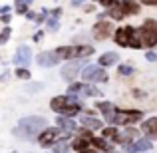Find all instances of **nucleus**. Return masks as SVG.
<instances>
[{"label":"nucleus","instance_id":"obj_19","mask_svg":"<svg viewBox=\"0 0 157 153\" xmlns=\"http://www.w3.org/2000/svg\"><path fill=\"white\" fill-rule=\"evenodd\" d=\"M98 109L104 113V117H105V119H109V117H111V113L115 111V105H113V103H109V101H100V103H98Z\"/></svg>","mask_w":157,"mask_h":153},{"label":"nucleus","instance_id":"obj_3","mask_svg":"<svg viewBox=\"0 0 157 153\" xmlns=\"http://www.w3.org/2000/svg\"><path fill=\"white\" fill-rule=\"evenodd\" d=\"M139 32H141L143 46H147V48L157 46V22H155V20H151V18L145 20L143 26L139 28Z\"/></svg>","mask_w":157,"mask_h":153},{"label":"nucleus","instance_id":"obj_29","mask_svg":"<svg viewBox=\"0 0 157 153\" xmlns=\"http://www.w3.org/2000/svg\"><path fill=\"white\" fill-rule=\"evenodd\" d=\"M10 34H12V32H10V28L6 26L2 32H0V44H6V42H8V38H10Z\"/></svg>","mask_w":157,"mask_h":153},{"label":"nucleus","instance_id":"obj_12","mask_svg":"<svg viewBox=\"0 0 157 153\" xmlns=\"http://www.w3.org/2000/svg\"><path fill=\"white\" fill-rule=\"evenodd\" d=\"M135 137H137V129H123V131H117V135L113 139L119 145H125V143H131Z\"/></svg>","mask_w":157,"mask_h":153},{"label":"nucleus","instance_id":"obj_15","mask_svg":"<svg viewBox=\"0 0 157 153\" xmlns=\"http://www.w3.org/2000/svg\"><path fill=\"white\" fill-rule=\"evenodd\" d=\"M80 123H82V125H86V127H90V129H101V127H104L101 119L90 117V115H82V117H80Z\"/></svg>","mask_w":157,"mask_h":153},{"label":"nucleus","instance_id":"obj_36","mask_svg":"<svg viewBox=\"0 0 157 153\" xmlns=\"http://www.w3.org/2000/svg\"><path fill=\"white\" fill-rule=\"evenodd\" d=\"M139 2L147 4V6H157V0H139Z\"/></svg>","mask_w":157,"mask_h":153},{"label":"nucleus","instance_id":"obj_23","mask_svg":"<svg viewBox=\"0 0 157 153\" xmlns=\"http://www.w3.org/2000/svg\"><path fill=\"white\" fill-rule=\"evenodd\" d=\"M92 145H96L98 149H101V151H111V145L105 141V137H94Z\"/></svg>","mask_w":157,"mask_h":153},{"label":"nucleus","instance_id":"obj_26","mask_svg":"<svg viewBox=\"0 0 157 153\" xmlns=\"http://www.w3.org/2000/svg\"><path fill=\"white\" fill-rule=\"evenodd\" d=\"M84 94H86V96H90V98L101 96V94H100V90H98L96 86H84Z\"/></svg>","mask_w":157,"mask_h":153},{"label":"nucleus","instance_id":"obj_14","mask_svg":"<svg viewBox=\"0 0 157 153\" xmlns=\"http://www.w3.org/2000/svg\"><path fill=\"white\" fill-rule=\"evenodd\" d=\"M143 131L147 133V137H153L157 139V117H149L147 121H143Z\"/></svg>","mask_w":157,"mask_h":153},{"label":"nucleus","instance_id":"obj_25","mask_svg":"<svg viewBox=\"0 0 157 153\" xmlns=\"http://www.w3.org/2000/svg\"><path fill=\"white\" fill-rule=\"evenodd\" d=\"M54 153H70V147L72 145H66L64 141H58V143H54Z\"/></svg>","mask_w":157,"mask_h":153},{"label":"nucleus","instance_id":"obj_8","mask_svg":"<svg viewBox=\"0 0 157 153\" xmlns=\"http://www.w3.org/2000/svg\"><path fill=\"white\" fill-rule=\"evenodd\" d=\"M32 60V50L26 46V44H22V46H18V50L14 54V64L20 66V68H24V66H28Z\"/></svg>","mask_w":157,"mask_h":153},{"label":"nucleus","instance_id":"obj_21","mask_svg":"<svg viewBox=\"0 0 157 153\" xmlns=\"http://www.w3.org/2000/svg\"><path fill=\"white\" fill-rule=\"evenodd\" d=\"M56 52L62 60H74V46H60L56 48Z\"/></svg>","mask_w":157,"mask_h":153},{"label":"nucleus","instance_id":"obj_28","mask_svg":"<svg viewBox=\"0 0 157 153\" xmlns=\"http://www.w3.org/2000/svg\"><path fill=\"white\" fill-rule=\"evenodd\" d=\"M16 78H20V80H30L32 76L26 68H16Z\"/></svg>","mask_w":157,"mask_h":153},{"label":"nucleus","instance_id":"obj_41","mask_svg":"<svg viewBox=\"0 0 157 153\" xmlns=\"http://www.w3.org/2000/svg\"><path fill=\"white\" fill-rule=\"evenodd\" d=\"M78 153H98L96 149H84V151H78Z\"/></svg>","mask_w":157,"mask_h":153},{"label":"nucleus","instance_id":"obj_1","mask_svg":"<svg viewBox=\"0 0 157 153\" xmlns=\"http://www.w3.org/2000/svg\"><path fill=\"white\" fill-rule=\"evenodd\" d=\"M46 125H48L46 117H42V115H30V117L20 119V123L14 129V135L16 137H22V139H32L42 129H46Z\"/></svg>","mask_w":157,"mask_h":153},{"label":"nucleus","instance_id":"obj_32","mask_svg":"<svg viewBox=\"0 0 157 153\" xmlns=\"http://www.w3.org/2000/svg\"><path fill=\"white\" fill-rule=\"evenodd\" d=\"M117 135V129H113V127H107V129H104V137H115Z\"/></svg>","mask_w":157,"mask_h":153},{"label":"nucleus","instance_id":"obj_20","mask_svg":"<svg viewBox=\"0 0 157 153\" xmlns=\"http://www.w3.org/2000/svg\"><path fill=\"white\" fill-rule=\"evenodd\" d=\"M92 143V139H88V137H78V139H74V143H72V149H76V151H84V149H88V145Z\"/></svg>","mask_w":157,"mask_h":153},{"label":"nucleus","instance_id":"obj_27","mask_svg":"<svg viewBox=\"0 0 157 153\" xmlns=\"http://www.w3.org/2000/svg\"><path fill=\"white\" fill-rule=\"evenodd\" d=\"M133 74V66L131 64H121L119 66V76H131Z\"/></svg>","mask_w":157,"mask_h":153},{"label":"nucleus","instance_id":"obj_35","mask_svg":"<svg viewBox=\"0 0 157 153\" xmlns=\"http://www.w3.org/2000/svg\"><path fill=\"white\" fill-rule=\"evenodd\" d=\"M26 90H28V92H36V90H40V86L38 84H28Z\"/></svg>","mask_w":157,"mask_h":153},{"label":"nucleus","instance_id":"obj_42","mask_svg":"<svg viewBox=\"0 0 157 153\" xmlns=\"http://www.w3.org/2000/svg\"><path fill=\"white\" fill-rule=\"evenodd\" d=\"M141 153H149V151H141Z\"/></svg>","mask_w":157,"mask_h":153},{"label":"nucleus","instance_id":"obj_6","mask_svg":"<svg viewBox=\"0 0 157 153\" xmlns=\"http://www.w3.org/2000/svg\"><path fill=\"white\" fill-rule=\"evenodd\" d=\"M84 66H86V62H84V58H80V60H74V62H70L68 66H62V78H64L66 82H74V78L80 74V70H84Z\"/></svg>","mask_w":157,"mask_h":153},{"label":"nucleus","instance_id":"obj_43","mask_svg":"<svg viewBox=\"0 0 157 153\" xmlns=\"http://www.w3.org/2000/svg\"><path fill=\"white\" fill-rule=\"evenodd\" d=\"M109 153H115V151H109Z\"/></svg>","mask_w":157,"mask_h":153},{"label":"nucleus","instance_id":"obj_38","mask_svg":"<svg viewBox=\"0 0 157 153\" xmlns=\"http://www.w3.org/2000/svg\"><path fill=\"white\" fill-rule=\"evenodd\" d=\"M147 60H151V62H153V60H157V56H155L153 52H147Z\"/></svg>","mask_w":157,"mask_h":153},{"label":"nucleus","instance_id":"obj_30","mask_svg":"<svg viewBox=\"0 0 157 153\" xmlns=\"http://www.w3.org/2000/svg\"><path fill=\"white\" fill-rule=\"evenodd\" d=\"M48 30H52V32L58 30V16H52V18H48Z\"/></svg>","mask_w":157,"mask_h":153},{"label":"nucleus","instance_id":"obj_4","mask_svg":"<svg viewBox=\"0 0 157 153\" xmlns=\"http://www.w3.org/2000/svg\"><path fill=\"white\" fill-rule=\"evenodd\" d=\"M70 131H64L62 127H54V129H44L42 133L38 135V141L42 147H48V145H54V143H58V139H66L68 137Z\"/></svg>","mask_w":157,"mask_h":153},{"label":"nucleus","instance_id":"obj_16","mask_svg":"<svg viewBox=\"0 0 157 153\" xmlns=\"http://www.w3.org/2000/svg\"><path fill=\"white\" fill-rule=\"evenodd\" d=\"M56 123H58V127H62V129H66V131H74V129H78L76 121H74L72 117H66V115H58Z\"/></svg>","mask_w":157,"mask_h":153},{"label":"nucleus","instance_id":"obj_7","mask_svg":"<svg viewBox=\"0 0 157 153\" xmlns=\"http://www.w3.org/2000/svg\"><path fill=\"white\" fill-rule=\"evenodd\" d=\"M92 32H94V38H96V40L109 38V36H111V22H107V20H100V22L94 24Z\"/></svg>","mask_w":157,"mask_h":153},{"label":"nucleus","instance_id":"obj_5","mask_svg":"<svg viewBox=\"0 0 157 153\" xmlns=\"http://www.w3.org/2000/svg\"><path fill=\"white\" fill-rule=\"evenodd\" d=\"M82 80L84 82H107V74L104 66H86L82 70Z\"/></svg>","mask_w":157,"mask_h":153},{"label":"nucleus","instance_id":"obj_39","mask_svg":"<svg viewBox=\"0 0 157 153\" xmlns=\"http://www.w3.org/2000/svg\"><path fill=\"white\" fill-rule=\"evenodd\" d=\"M86 0H72V6H80V4H84Z\"/></svg>","mask_w":157,"mask_h":153},{"label":"nucleus","instance_id":"obj_44","mask_svg":"<svg viewBox=\"0 0 157 153\" xmlns=\"http://www.w3.org/2000/svg\"><path fill=\"white\" fill-rule=\"evenodd\" d=\"M28 2H32V0H28Z\"/></svg>","mask_w":157,"mask_h":153},{"label":"nucleus","instance_id":"obj_40","mask_svg":"<svg viewBox=\"0 0 157 153\" xmlns=\"http://www.w3.org/2000/svg\"><path fill=\"white\" fill-rule=\"evenodd\" d=\"M40 40H42V32H38V34L34 36V42H40Z\"/></svg>","mask_w":157,"mask_h":153},{"label":"nucleus","instance_id":"obj_13","mask_svg":"<svg viewBox=\"0 0 157 153\" xmlns=\"http://www.w3.org/2000/svg\"><path fill=\"white\" fill-rule=\"evenodd\" d=\"M117 60H119L117 52H105V54H101V56H100L98 64H100V66H104V68H107V66L117 64Z\"/></svg>","mask_w":157,"mask_h":153},{"label":"nucleus","instance_id":"obj_22","mask_svg":"<svg viewBox=\"0 0 157 153\" xmlns=\"http://www.w3.org/2000/svg\"><path fill=\"white\" fill-rule=\"evenodd\" d=\"M107 16L109 18H113V20H123L125 18V12L121 10V6H111V8H107Z\"/></svg>","mask_w":157,"mask_h":153},{"label":"nucleus","instance_id":"obj_24","mask_svg":"<svg viewBox=\"0 0 157 153\" xmlns=\"http://www.w3.org/2000/svg\"><path fill=\"white\" fill-rule=\"evenodd\" d=\"M28 0H16V4H14V8H16V12L18 14H28Z\"/></svg>","mask_w":157,"mask_h":153},{"label":"nucleus","instance_id":"obj_10","mask_svg":"<svg viewBox=\"0 0 157 153\" xmlns=\"http://www.w3.org/2000/svg\"><path fill=\"white\" fill-rule=\"evenodd\" d=\"M151 149V141L149 139H137L135 143H125L123 145V151L127 153H141V151H149Z\"/></svg>","mask_w":157,"mask_h":153},{"label":"nucleus","instance_id":"obj_2","mask_svg":"<svg viewBox=\"0 0 157 153\" xmlns=\"http://www.w3.org/2000/svg\"><path fill=\"white\" fill-rule=\"evenodd\" d=\"M139 119H143V111H139V109H117L115 107V111L111 113V117L107 121L113 123V125H131V123L139 121Z\"/></svg>","mask_w":157,"mask_h":153},{"label":"nucleus","instance_id":"obj_11","mask_svg":"<svg viewBox=\"0 0 157 153\" xmlns=\"http://www.w3.org/2000/svg\"><path fill=\"white\" fill-rule=\"evenodd\" d=\"M74 100H76L74 96H56V98L50 101V107H52L54 111H60V113H62V111H64Z\"/></svg>","mask_w":157,"mask_h":153},{"label":"nucleus","instance_id":"obj_9","mask_svg":"<svg viewBox=\"0 0 157 153\" xmlns=\"http://www.w3.org/2000/svg\"><path fill=\"white\" fill-rule=\"evenodd\" d=\"M36 60H38V64L42 66V68H52V66H56L62 58L58 56L56 50H54V52H42V54H38Z\"/></svg>","mask_w":157,"mask_h":153},{"label":"nucleus","instance_id":"obj_31","mask_svg":"<svg viewBox=\"0 0 157 153\" xmlns=\"http://www.w3.org/2000/svg\"><path fill=\"white\" fill-rule=\"evenodd\" d=\"M98 2H100L101 6H105V8H111V6H117L119 0H98Z\"/></svg>","mask_w":157,"mask_h":153},{"label":"nucleus","instance_id":"obj_17","mask_svg":"<svg viewBox=\"0 0 157 153\" xmlns=\"http://www.w3.org/2000/svg\"><path fill=\"white\" fill-rule=\"evenodd\" d=\"M119 6H121L123 12H125V16L137 14V12H139V2H135V0H121V2H119Z\"/></svg>","mask_w":157,"mask_h":153},{"label":"nucleus","instance_id":"obj_18","mask_svg":"<svg viewBox=\"0 0 157 153\" xmlns=\"http://www.w3.org/2000/svg\"><path fill=\"white\" fill-rule=\"evenodd\" d=\"M92 54H94V48L90 46V44H84V46H74V60L92 56Z\"/></svg>","mask_w":157,"mask_h":153},{"label":"nucleus","instance_id":"obj_37","mask_svg":"<svg viewBox=\"0 0 157 153\" xmlns=\"http://www.w3.org/2000/svg\"><path fill=\"white\" fill-rule=\"evenodd\" d=\"M0 20H2L4 24H8V22L12 20V16H10V14H2V18H0Z\"/></svg>","mask_w":157,"mask_h":153},{"label":"nucleus","instance_id":"obj_33","mask_svg":"<svg viewBox=\"0 0 157 153\" xmlns=\"http://www.w3.org/2000/svg\"><path fill=\"white\" fill-rule=\"evenodd\" d=\"M76 92H84V84H72L70 86V94H76Z\"/></svg>","mask_w":157,"mask_h":153},{"label":"nucleus","instance_id":"obj_34","mask_svg":"<svg viewBox=\"0 0 157 153\" xmlns=\"http://www.w3.org/2000/svg\"><path fill=\"white\" fill-rule=\"evenodd\" d=\"M133 96L137 98V100H143V98H145V92H141V90H133Z\"/></svg>","mask_w":157,"mask_h":153}]
</instances>
